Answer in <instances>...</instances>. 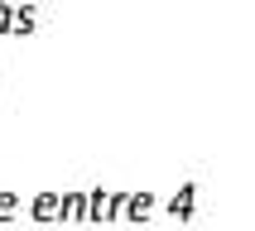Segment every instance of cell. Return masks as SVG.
I'll return each instance as SVG.
<instances>
[{
  "label": "cell",
  "instance_id": "6",
  "mask_svg": "<svg viewBox=\"0 0 255 231\" xmlns=\"http://www.w3.org/2000/svg\"><path fill=\"white\" fill-rule=\"evenodd\" d=\"M14 212H19V198H14V193H0V222L14 217Z\"/></svg>",
  "mask_w": 255,
  "mask_h": 231
},
{
  "label": "cell",
  "instance_id": "5",
  "mask_svg": "<svg viewBox=\"0 0 255 231\" xmlns=\"http://www.w3.org/2000/svg\"><path fill=\"white\" fill-rule=\"evenodd\" d=\"M14 24V0H0V34H10Z\"/></svg>",
  "mask_w": 255,
  "mask_h": 231
},
{
  "label": "cell",
  "instance_id": "3",
  "mask_svg": "<svg viewBox=\"0 0 255 231\" xmlns=\"http://www.w3.org/2000/svg\"><path fill=\"white\" fill-rule=\"evenodd\" d=\"M63 222H87V193H63Z\"/></svg>",
  "mask_w": 255,
  "mask_h": 231
},
{
  "label": "cell",
  "instance_id": "4",
  "mask_svg": "<svg viewBox=\"0 0 255 231\" xmlns=\"http://www.w3.org/2000/svg\"><path fill=\"white\" fill-rule=\"evenodd\" d=\"M149 212H154V198H144V193L140 198H126V217H149Z\"/></svg>",
  "mask_w": 255,
  "mask_h": 231
},
{
  "label": "cell",
  "instance_id": "1",
  "mask_svg": "<svg viewBox=\"0 0 255 231\" xmlns=\"http://www.w3.org/2000/svg\"><path fill=\"white\" fill-rule=\"evenodd\" d=\"M29 212H34V222H58V217H63V198H58V193H39Z\"/></svg>",
  "mask_w": 255,
  "mask_h": 231
},
{
  "label": "cell",
  "instance_id": "2",
  "mask_svg": "<svg viewBox=\"0 0 255 231\" xmlns=\"http://www.w3.org/2000/svg\"><path fill=\"white\" fill-rule=\"evenodd\" d=\"M34 24H39V10H34V5H14V24H10V34H14V39L34 34Z\"/></svg>",
  "mask_w": 255,
  "mask_h": 231
}]
</instances>
